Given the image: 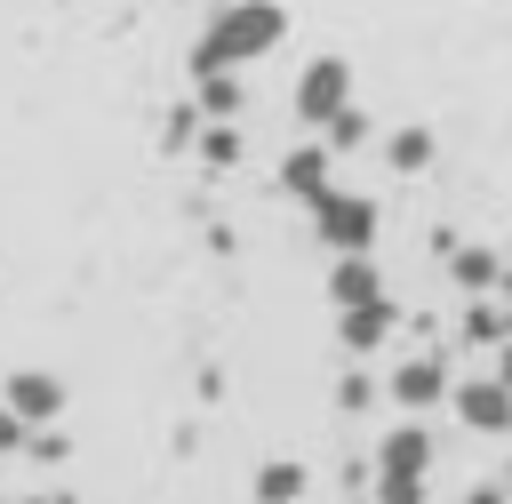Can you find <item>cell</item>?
<instances>
[{
	"label": "cell",
	"mask_w": 512,
	"mask_h": 504,
	"mask_svg": "<svg viewBox=\"0 0 512 504\" xmlns=\"http://www.w3.org/2000/svg\"><path fill=\"white\" fill-rule=\"evenodd\" d=\"M280 40H288V8L280 0H216L208 24H200V40H192V80L240 72V64L272 56Z\"/></svg>",
	"instance_id": "cell-1"
},
{
	"label": "cell",
	"mask_w": 512,
	"mask_h": 504,
	"mask_svg": "<svg viewBox=\"0 0 512 504\" xmlns=\"http://www.w3.org/2000/svg\"><path fill=\"white\" fill-rule=\"evenodd\" d=\"M432 496V432L392 424L376 440V504H424Z\"/></svg>",
	"instance_id": "cell-2"
},
{
	"label": "cell",
	"mask_w": 512,
	"mask_h": 504,
	"mask_svg": "<svg viewBox=\"0 0 512 504\" xmlns=\"http://www.w3.org/2000/svg\"><path fill=\"white\" fill-rule=\"evenodd\" d=\"M312 232H320L328 256H368L376 232H384V208H376L368 192H320V200H312Z\"/></svg>",
	"instance_id": "cell-3"
},
{
	"label": "cell",
	"mask_w": 512,
	"mask_h": 504,
	"mask_svg": "<svg viewBox=\"0 0 512 504\" xmlns=\"http://www.w3.org/2000/svg\"><path fill=\"white\" fill-rule=\"evenodd\" d=\"M288 112H296L304 128H328L336 112H352V64H344V56H312V64L296 72V88H288Z\"/></svg>",
	"instance_id": "cell-4"
},
{
	"label": "cell",
	"mask_w": 512,
	"mask_h": 504,
	"mask_svg": "<svg viewBox=\"0 0 512 504\" xmlns=\"http://www.w3.org/2000/svg\"><path fill=\"white\" fill-rule=\"evenodd\" d=\"M384 400H392V408H440V400H456V384H448V360H432V352H408V360L392 368Z\"/></svg>",
	"instance_id": "cell-5"
},
{
	"label": "cell",
	"mask_w": 512,
	"mask_h": 504,
	"mask_svg": "<svg viewBox=\"0 0 512 504\" xmlns=\"http://www.w3.org/2000/svg\"><path fill=\"white\" fill-rule=\"evenodd\" d=\"M0 408H16L32 432H48V424L64 416V376H48V368H16L8 392H0Z\"/></svg>",
	"instance_id": "cell-6"
},
{
	"label": "cell",
	"mask_w": 512,
	"mask_h": 504,
	"mask_svg": "<svg viewBox=\"0 0 512 504\" xmlns=\"http://www.w3.org/2000/svg\"><path fill=\"white\" fill-rule=\"evenodd\" d=\"M456 416H464L472 432L504 440V432H512V384H504V376H464V384H456Z\"/></svg>",
	"instance_id": "cell-7"
},
{
	"label": "cell",
	"mask_w": 512,
	"mask_h": 504,
	"mask_svg": "<svg viewBox=\"0 0 512 504\" xmlns=\"http://www.w3.org/2000/svg\"><path fill=\"white\" fill-rule=\"evenodd\" d=\"M384 296V272H376V256H336L328 264V304L336 312H352V304H376Z\"/></svg>",
	"instance_id": "cell-8"
},
{
	"label": "cell",
	"mask_w": 512,
	"mask_h": 504,
	"mask_svg": "<svg viewBox=\"0 0 512 504\" xmlns=\"http://www.w3.org/2000/svg\"><path fill=\"white\" fill-rule=\"evenodd\" d=\"M328 160H336L328 144H296V152L280 160V192H296V200L312 208L320 192H336V184H328Z\"/></svg>",
	"instance_id": "cell-9"
},
{
	"label": "cell",
	"mask_w": 512,
	"mask_h": 504,
	"mask_svg": "<svg viewBox=\"0 0 512 504\" xmlns=\"http://www.w3.org/2000/svg\"><path fill=\"white\" fill-rule=\"evenodd\" d=\"M400 328V312H392V296H376V304H352V312H336V336L352 344V352H376L384 336Z\"/></svg>",
	"instance_id": "cell-10"
},
{
	"label": "cell",
	"mask_w": 512,
	"mask_h": 504,
	"mask_svg": "<svg viewBox=\"0 0 512 504\" xmlns=\"http://www.w3.org/2000/svg\"><path fill=\"white\" fill-rule=\"evenodd\" d=\"M448 280H456L464 296H488V288L504 280V256H496V248H456V256H448Z\"/></svg>",
	"instance_id": "cell-11"
},
{
	"label": "cell",
	"mask_w": 512,
	"mask_h": 504,
	"mask_svg": "<svg viewBox=\"0 0 512 504\" xmlns=\"http://www.w3.org/2000/svg\"><path fill=\"white\" fill-rule=\"evenodd\" d=\"M304 464L296 456H272V464H256V504H304Z\"/></svg>",
	"instance_id": "cell-12"
},
{
	"label": "cell",
	"mask_w": 512,
	"mask_h": 504,
	"mask_svg": "<svg viewBox=\"0 0 512 504\" xmlns=\"http://www.w3.org/2000/svg\"><path fill=\"white\" fill-rule=\"evenodd\" d=\"M376 152H384L392 176H416V168H432V128H392Z\"/></svg>",
	"instance_id": "cell-13"
},
{
	"label": "cell",
	"mask_w": 512,
	"mask_h": 504,
	"mask_svg": "<svg viewBox=\"0 0 512 504\" xmlns=\"http://www.w3.org/2000/svg\"><path fill=\"white\" fill-rule=\"evenodd\" d=\"M240 104H248V88H240L232 72H208V80H200V120H232Z\"/></svg>",
	"instance_id": "cell-14"
},
{
	"label": "cell",
	"mask_w": 512,
	"mask_h": 504,
	"mask_svg": "<svg viewBox=\"0 0 512 504\" xmlns=\"http://www.w3.org/2000/svg\"><path fill=\"white\" fill-rule=\"evenodd\" d=\"M192 144H200V168H240V128L232 120H208Z\"/></svg>",
	"instance_id": "cell-15"
},
{
	"label": "cell",
	"mask_w": 512,
	"mask_h": 504,
	"mask_svg": "<svg viewBox=\"0 0 512 504\" xmlns=\"http://www.w3.org/2000/svg\"><path fill=\"white\" fill-rule=\"evenodd\" d=\"M320 144H328V152H360V144H376V128H368V112L352 104V112H336V120L320 128Z\"/></svg>",
	"instance_id": "cell-16"
},
{
	"label": "cell",
	"mask_w": 512,
	"mask_h": 504,
	"mask_svg": "<svg viewBox=\"0 0 512 504\" xmlns=\"http://www.w3.org/2000/svg\"><path fill=\"white\" fill-rule=\"evenodd\" d=\"M464 344H512V312L472 304V312H464Z\"/></svg>",
	"instance_id": "cell-17"
},
{
	"label": "cell",
	"mask_w": 512,
	"mask_h": 504,
	"mask_svg": "<svg viewBox=\"0 0 512 504\" xmlns=\"http://www.w3.org/2000/svg\"><path fill=\"white\" fill-rule=\"evenodd\" d=\"M336 408H352V416L376 408V384H368V376H344V384H336Z\"/></svg>",
	"instance_id": "cell-18"
},
{
	"label": "cell",
	"mask_w": 512,
	"mask_h": 504,
	"mask_svg": "<svg viewBox=\"0 0 512 504\" xmlns=\"http://www.w3.org/2000/svg\"><path fill=\"white\" fill-rule=\"evenodd\" d=\"M16 448H32V424L16 408H0V456H16Z\"/></svg>",
	"instance_id": "cell-19"
},
{
	"label": "cell",
	"mask_w": 512,
	"mask_h": 504,
	"mask_svg": "<svg viewBox=\"0 0 512 504\" xmlns=\"http://www.w3.org/2000/svg\"><path fill=\"white\" fill-rule=\"evenodd\" d=\"M504 496H512V488H504V480H488V488H472L464 504H504Z\"/></svg>",
	"instance_id": "cell-20"
},
{
	"label": "cell",
	"mask_w": 512,
	"mask_h": 504,
	"mask_svg": "<svg viewBox=\"0 0 512 504\" xmlns=\"http://www.w3.org/2000/svg\"><path fill=\"white\" fill-rule=\"evenodd\" d=\"M24 504H80V496H24Z\"/></svg>",
	"instance_id": "cell-21"
},
{
	"label": "cell",
	"mask_w": 512,
	"mask_h": 504,
	"mask_svg": "<svg viewBox=\"0 0 512 504\" xmlns=\"http://www.w3.org/2000/svg\"><path fill=\"white\" fill-rule=\"evenodd\" d=\"M496 288H504V296H512V264H504V280H496Z\"/></svg>",
	"instance_id": "cell-22"
},
{
	"label": "cell",
	"mask_w": 512,
	"mask_h": 504,
	"mask_svg": "<svg viewBox=\"0 0 512 504\" xmlns=\"http://www.w3.org/2000/svg\"><path fill=\"white\" fill-rule=\"evenodd\" d=\"M504 488H512V464H504Z\"/></svg>",
	"instance_id": "cell-23"
},
{
	"label": "cell",
	"mask_w": 512,
	"mask_h": 504,
	"mask_svg": "<svg viewBox=\"0 0 512 504\" xmlns=\"http://www.w3.org/2000/svg\"><path fill=\"white\" fill-rule=\"evenodd\" d=\"M368 504H376V496H368Z\"/></svg>",
	"instance_id": "cell-24"
}]
</instances>
